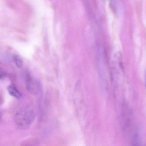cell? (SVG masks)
Wrapping results in <instances>:
<instances>
[{
    "mask_svg": "<svg viewBox=\"0 0 146 146\" xmlns=\"http://www.w3.org/2000/svg\"><path fill=\"white\" fill-rule=\"evenodd\" d=\"M1 112H0V119H1Z\"/></svg>",
    "mask_w": 146,
    "mask_h": 146,
    "instance_id": "8992f818",
    "label": "cell"
},
{
    "mask_svg": "<svg viewBox=\"0 0 146 146\" xmlns=\"http://www.w3.org/2000/svg\"><path fill=\"white\" fill-rule=\"evenodd\" d=\"M34 111L30 109H23L16 112L14 117L17 127L22 129L29 128L35 118Z\"/></svg>",
    "mask_w": 146,
    "mask_h": 146,
    "instance_id": "6da1fadb",
    "label": "cell"
},
{
    "mask_svg": "<svg viewBox=\"0 0 146 146\" xmlns=\"http://www.w3.org/2000/svg\"><path fill=\"white\" fill-rule=\"evenodd\" d=\"M7 90L9 94L15 98L20 99L22 97V94L19 91L16 86L13 84L9 86Z\"/></svg>",
    "mask_w": 146,
    "mask_h": 146,
    "instance_id": "3957f363",
    "label": "cell"
},
{
    "mask_svg": "<svg viewBox=\"0 0 146 146\" xmlns=\"http://www.w3.org/2000/svg\"></svg>",
    "mask_w": 146,
    "mask_h": 146,
    "instance_id": "52a82bcc",
    "label": "cell"
},
{
    "mask_svg": "<svg viewBox=\"0 0 146 146\" xmlns=\"http://www.w3.org/2000/svg\"><path fill=\"white\" fill-rule=\"evenodd\" d=\"M7 76V73L4 69L0 68V79H4Z\"/></svg>",
    "mask_w": 146,
    "mask_h": 146,
    "instance_id": "5b68a950",
    "label": "cell"
},
{
    "mask_svg": "<svg viewBox=\"0 0 146 146\" xmlns=\"http://www.w3.org/2000/svg\"><path fill=\"white\" fill-rule=\"evenodd\" d=\"M13 58L14 61L16 64V66L18 68L21 67L23 63L22 59L19 56L17 55H15L13 57Z\"/></svg>",
    "mask_w": 146,
    "mask_h": 146,
    "instance_id": "277c9868",
    "label": "cell"
},
{
    "mask_svg": "<svg viewBox=\"0 0 146 146\" xmlns=\"http://www.w3.org/2000/svg\"><path fill=\"white\" fill-rule=\"evenodd\" d=\"M25 83L27 89L30 93L34 95H37L39 93L40 90L39 83L30 75H27Z\"/></svg>",
    "mask_w": 146,
    "mask_h": 146,
    "instance_id": "7a4b0ae2",
    "label": "cell"
}]
</instances>
